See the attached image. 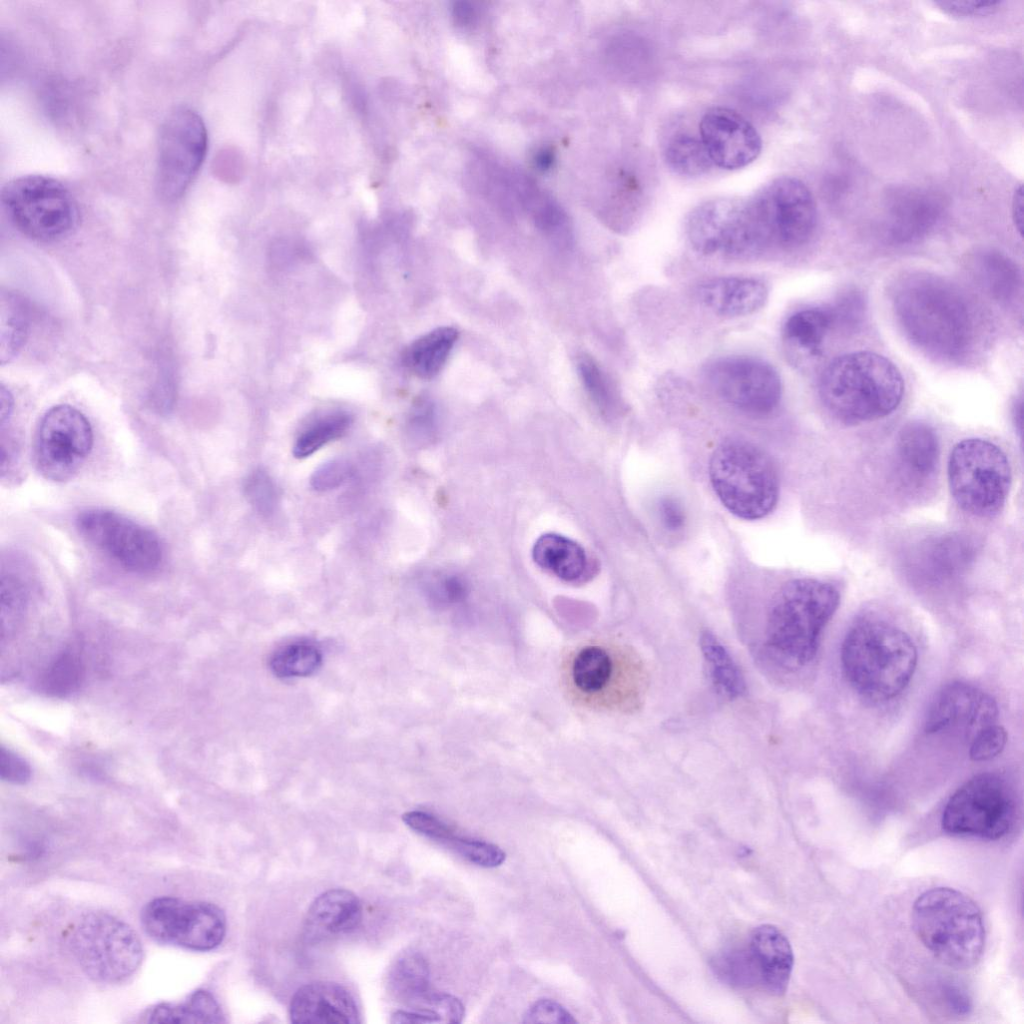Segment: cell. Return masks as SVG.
Segmentation results:
<instances>
[{
	"label": "cell",
	"instance_id": "obj_60",
	"mask_svg": "<svg viewBox=\"0 0 1024 1024\" xmlns=\"http://www.w3.org/2000/svg\"><path fill=\"white\" fill-rule=\"evenodd\" d=\"M553 162V156L549 151L543 150L536 157V163L539 168L545 170L548 169Z\"/></svg>",
	"mask_w": 1024,
	"mask_h": 1024
},
{
	"label": "cell",
	"instance_id": "obj_31",
	"mask_svg": "<svg viewBox=\"0 0 1024 1024\" xmlns=\"http://www.w3.org/2000/svg\"><path fill=\"white\" fill-rule=\"evenodd\" d=\"M833 327L829 309H803L792 314L784 324L783 337L790 348L805 356L815 357Z\"/></svg>",
	"mask_w": 1024,
	"mask_h": 1024
},
{
	"label": "cell",
	"instance_id": "obj_38",
	"mask_svg": "<svg viewBox=\"0 0 1024 1024\" xmlns=\"http://www.w3.org/2000/svg\"><path fill=\"white\" fill-rule=\"evenodd\" d=\"M29 331L28 309L13 295L1 301V362L10 361L25 345Z\"/></svg>",
	"mask_w": 1024,
	"mask_h": 1024
},
{
	"label": "cell",
	"instance_id": "obj_3",
	"mask_svg": "<svg viewBox=\"0 0 1024 1024\" xmlns=\"http://www.w3.org/2000/svg\"><path fill=\"white\" fill-rule=\"evenodd\" d=\"M818 392L833 417L859 424L895 411L903 398L904 382L897 366L886 357L857 351L838 356L826 366Z\"/></svg>",
	"mask_w": 1024,
	"mask_h": 1024
},
{
	"label": "cell",
	"instance_id": "obj_21",
	"mask_svg": "<svg viewBox=\"0 0 1024 1024\" xmlns=\"http://www.w3.org/2000/svg\"><path fill=\"white\" fill-rule=\"evenodd\" d=\"M945 205L935 192L903 187L886 200L883 230L888 241L909 244L924 238L942 218Z\"/></svg>",
	"mask_w": 1024,
	"mask_h": 1024
},
{
	"label": "cell",
	"instance_id": "obj_52",
	"mask_svg": "<svg viewBox=\"0 0 1024 1024\" xmlns=\"http://www.w3.org/2000/svg\"><path fill=\"white\" fill-rule=\"evenodd\" d=\"M423 1010L436 1014L440 1022L460 1023L463 1020L464 1006L456 997L432 992Z\"/></svg>",
	"mask_w": 1024,
	"mask_h": 1024
},
{
	"label": "cell",
	"instance_id": "obj_12",
	"mask_svg": "<svg viewBox=\"0 0 1024 1024\" xmlns=\"http://www.w3.org/2000/svg\"><path fill=\"white\" fill-rule=\"evenodd\" d=\"M140 921L153 940L192 951L218 947L226 933L223 911L213 903L158 897L142 909Z\"/></svg>",
	"mask_w": 1024,
	"mask_h": 1024
},
{
	"label": "cell",
	"instance_id": "obj_20",
	"mask_svg": "<svg viewBox=\"0 0 1024 1024\" xmlns=\"http://www.w3.org/2000/svg\"><path fill=\"white\" fill-rule=\"evenodd\" d=\"M700 139L713 165L736 170L760 154L762 140L755 127L738 112L726 107L708 110L699 124Z\"/></svg>",
	"mask_w": 1024,
	"mask_h": 1024
},
{
	"label": "cell",
	"instance_id": "obj_13",
	"mask_svg": "<svg viewBox=\"0 0 1024 1024\" xmlns=\"http://www.w3.org/2000/svg\"><path fill=\"white\" fill-rule=\"evenodd\" d=\"M81 536L127 571L147 574L163 559L162 543L152 530L117 512L91 508L75 520Z\"/></svg>",
	"mask_w": 1024,
	"mask_h": 1024
},
{
	"label": "cell",
	"instance_id": "obj_49",
	"mask_svg": "<svg viewBox=\"0 0 1024 1024\" xmlns=\"http://www.w3.org/2000/svg\"><path fill=\"white\" fill-rule=\"evenodd\" d=\"M436 426L433 404L427 400L419 401L414 406L408 422V433L411 440L417 443L429 441L436 431Z\"/></svg>",
	"mask_w": 1024,
	"mask_h": 1024
},
{
	"label": "cell",
	"instance_id": "obj_35",
	"mask_svg": "<svg viewBox=\"0 0 1024 1024\" xmlns=\"http://www.w3.org/2000/svg\"><path fill=\"white\" fill-rule=\"evenodd\" d=\"M320 648L309 641H295L277 649L269 667L280 678L305 677L315 673L322 664Z\"/></svg>",
	"mask_w": 1024,
	"mask_h": 1024
},
{
	"label": "cell",
	"instance_id": "obj_55",
	"mask_svg": "<svg viewBox=\"0 0 1024 1024\" xmlns=\"http://www.w3.org/2000/svg\"><path fill=\"white\" fill-rule=\"evenodd\" d=\"M940 996L946 1008L955 1015H966L972 1008L968 992L958 983L944 982L940 987Z\"/></svg>",
	"mask_w": 1024,
	"mask_h": 1024
},
{
	"label": "cell",
	"instance_id": "obj_5",
	"mask_svg": "<svg viewBox=\"0 0 1024 1024\" xmlns=\"http://www.w3.org/2000/svg\"><path fill=\"white\" fill-rule=\"evenodd\" d=\"M913 929L923 945L942 963L967 969L980 960L985 928L978 905L950 887H935L915 900Z\"/></svg>",
	"mask_w": 1024,
	"mask_h": 1024
},
{
	"label": "cell",
	"instance_id": "obj_24",
	"mask_svg": "<svg viewBox=\"0 0 1024 1024\" xmlns=\"http://www.w3.org/2000/svg\"><path fill=\"white\" fill-rule=\"evenodd\" d=\"M702 304L723 317H740L760 310L768 299V288L752 277H718L701 284L697 291Z\"/></svg>",
	"mask_w": 1024,
	"mask_h": 1024
},
{
	"label": "cell",
	"instance_id": "obj_43",
	"mask_svg": "<svg viewBox=\"0 0 1024 1024\" xmlns=\"http://www.w3.org/2000/svg\"><path fill=\"white\" fill-rule=\"evenodd\" d=\"M422 586L427 598L438 605L457 603L468 593L466 581L456 574L429 575Z\"/></svg>",
	"mask_w": 1024,
	"mask_h": 1024
},
{
	"label": "cell",
	"instance_id": "obj_54",
	"mask_svg": "<svg viewBox=\"0 0 1024 1024\" xmlns=\"http://www.w3.org/2000/svg\"><path fill=\"white\" fill-rule=\"evenodd\" d=\"M657 514L662 526L671 532L682 529L686 513L681 502L673 496H663L657 503Z\"/></svg>",
	"mask_w": 1024,
	"mask_h": 1024
},
{
	"label": "cell",
	"instance_id": "obj_4",
	"mask_svg": "<svg viewBox=\"0 0 1024 1024\" xmlns=\"http://www.w3.org/2000/svg\"><path fill=\"white\" fill-rule=\"evenodd\" d=\"M917 659L910 636L879 619L854 624L841 647V665L847 681L872 701H887L901 694L913 677Z\"/></svg>",
	"mask_w": 1024,
	"mask_h": 1024
},
{
	"label": "cell",
	"instance_id": "obj_11",
	"mask_svg": "<svg viewBox=\"0 0 1024 1024\" xmlns=\"http://www.w3.org/2000/svg\"><path fill=\"white\" fill-rule=\"evenodd\" d=\"M1016 819L1014 794L997 774L982 773L960 786L947 801L941 825L954 836L998 840Z\"/></svg>",
	"mask_w": 1024,
	"mask_h": 1024
},
{
	"label": "cell",
	"instance_id": "obj_32",
	"mask_svg": "<svg viewBox=\"0 0 1024 1024\" xmlns=\"http://www.w3.org/2000/svg\"><path fill=\"white\" fill-rule=\"evenodd\" d=\"M389 984L397 997L421 1010L432 994L427 961L418 952H404L391 967Z\"/></svg>",
	"mask_w": 1024,
	"mask_h": 1024
},
{
	"label": "cell",
	"instance_id": "obj_16",
	"mask_svg": "<svg viewBox=\"0 0 1024 1024\" xmlns=\"http://www.w3.org/2000/svg\"><path fill=\"white\" fill-rule=\"evenodd\" d=\"M92 447L93 431L85 415L67 404L53 406L36 432V468L47 480L66 482L78 473Z\"/></svg>",
	"mask_w": 1024,
	"mask_h": 1024
},
{
	"label": "cell",
	"instance_id": "obj_8",
	"mask_svg": "<svg viewBox=\"0 0 1024 1024\" xmlns=\"http://www.w3.org/2000/svg\"><path fill=\"white\" fill-rule=\"evenodd\" d=\"M947 477L950 493L963 511L990 518L1006 503L1012 470L998 445L982 438H967L951 450Z\"/></svg>",
	"mask_w": 1024,
	"mask_h": 1024
},
{
	"label": "cell",
	"instance_id": "obj_36",
	"mask_svg": "<svg viewBox=\"0 0 1024 1024\" xmlns=\"http://www.w3.org/2000/svg\"><path fill=\"white\" fill-rule=\"evenodd\" d=\"M84 675L85 667L80 654L73 649H65L48 665L40 683L46 694L61 698L76 692Z\"/></svg>",
	"mask_w": 1024,
	"mask_h": 1024
},
{
	"label": "cell",
	"instance_id": "obj_53",
	"mask_svg": "<svg viewBox=\"0 0 1024 1024\" xmlns=\"http://www.w3.org/2000/svg\"><path fill=\"white\" fill-rule=\"evenodd\" d=\"M0 777L10 783L24 784L31 777V768L21 756L1 746Z\"/></svg>",
	"mask_w": 1024,
	"mask_h": 1024
},
{
	"label": "cell",
	"instance_id": "obj_40",
	"mask_svg": "<svg viewBox=\"0 0 1024 1024\" xmlns=\"http://www.w3.org/2000/svg\"><path fill=\"white\" fill-rule=\"evenodd\" d=\"M577 366L585 390L601 413L606 416L616 414L620 405L618 396L597 362L588 355H582Z\"/></svg>",
	"mask_w": 1024,
	"mask_h": 1024
},
{
	"label": "cell",
	"instance_id": "obj_22",
	"mask_svg": "<svg viewBox=\"0 0 1024 1024\" xmlns=\"http://www.w3.org/2000/svg\"><path fill=\"white\" fill-rule=\"evenodd\" d=\"M974 542L967 535L947 533L929 537L919 543L908 558L913 578L928 583H941L962 575L973 563Z\"/></svg>",
	"mask_w": 1024,
	"mask_h": 1024
},
{
	"label": "cell",
	"instance_id": "obj_27",
	"mask_svg": "<svg viewBox=\"0 0 1024 1024\" xmlns=\"http://www.w3.org/2000/svg\"><path fill=\"white\" fill-rule=\"evenodd\" d=\"M939 457V440L931 426L914 421L901 428L896 440V461L910 483L930 479L937 470Z\"/></svg>",
	"mask_w": 1024,
	"mask_h": 1024
},
{
	"label": "cell",
	"instance_id": "obj_10",
	"mask_svg": "<svg viewBox=\"0 0 1024 1024\" xmlns=\"http://www.w3.org/2000/svg\"><path fill=\"white\" fill-rule=\"evenodd\" d=\"M1 197L17 229L37 241L61 240L78 225L76 199L53 177L30 174L14 178L4 185Z\"/></svg>",
	"mask_w": 1024,
	"mask_h": 1024
},
{
	"label": "cell",
	"instance_id": "obj_46",
	"mask_svg": "<svg viewBox=\"0 0 1024 1024\" xmlns=\"http://www.w3.org/2000/svg\"><path fill=\"white\" fill-rule=\"evenodd\" d=\"M1007 742L1006 730L996 723L980 730L972 739L969 756L973 761H987L999 755Z\"/></svg>",
	"mask_w": 1024,
	"mask_h": 1024
},
{
	"label": "cell",
	"instance_id": "obj_19",
	"mask_svg": "<svg viewBox=\"0 0 1024 1024\" xmlns=\"http://www.w3.org/2000/svg\"><path fill=\"white\" fill-rule=\"evenodd\" d=\"M997 715V704L989 694L971 684L953 682L943 687L931 703L925 731H953L972 739L994 724Z\"/></svg>",
	"mask_w": 1024,
	"mask_h": 1024
},
{
	"label": "cell",
	"instance_id": "obj_7",
	"mask_svg": "<svg viewBox=\"0 0 1024 1024\" xmlns=\"http://www.w3.org/2000/svg\"><path fill=\"white\" fill-rule=\"evenodd\" d=\"M709 477L723 506L738 518L761 519L777 505V467L766 451L750 441L721 442L710 458Z\"/></svg>",
	"mask_w": 1024,
	"mask_h": 1024
},
{
	"label": "cell",
	"instance_id": "obj_41",
	"mask_svg": "<svg viewBox=\"0 0 1024 1024\" xmlns=\"http://www.w3.org/2000/svg\"><path fill=\"white\" fill-rule=\"evenodd\" d=\"M714 968L732 985L747 987L759 983L748 948L724 952L715 960Z\"/></svg>",
	"mask_w": 1024,
	"mask_h": 1024
},
{
	"label": "cell",
	"instance_id": "obj_44",
	"mask_svg": "<svg viewBox=\"0 0 1024 1024\" xmlns=\"http://www.w3.org/2000/svg\"><path fill=\"white\" fill-rule=\"evenodd\" d=\"M448 846L469 862L481 867H497L506 859V854L501 848L480 840L456 836Z\"/></svg>",
	"mask_w": 1024,
	"mask_h": 1024
},
{
	"label": "cell",
	"instance_id": "obj_28",
	"mask_svg": "<svg viewBox=\"0 0 1024 1024\" xmlns=\"http://www.w3.org/2000/svg\"><path fill=\"white\" fill-rule=\"evenodd\" d=\"M969 268L979 286L994 300L1008 305L1017 299L1022 286L1021 272L1005 254L982 249L971 256Z\"/></svg>",
	"mask_w": 1024,
	"mask_h": 1024
},
{
	"label": "cell",
	"instance_id": "obj_33",
	"mask_svg": "<svg viewBox=\"0 0 1024 1024\" xmlns=\"http://www.w3.org/2000/svg\"><path fill=\"white\" fill-rule=\"evenodd\" d=\"M149 1023H223L224 1014L214 996L197 990L178 1004L163 1003L147 1013Z\"/></svg>",
	"mask_w": 1024,
	"mask_h": 1024
},
{
	"label": "cell",
	"instance_id": "obj_17",
	"mask_svg": "<svg viewBox=\"0 0 1024 1024\" xmlns=\"http://www.w3.org/2000/svg\"><path fill=\"white\" fill-rule=\"evenodd\" d=\"M771 244L797 247L809 240L817 223L812 192L800 179L778 177L749 200Z\"/></svg>",
	"mask_w": 1024,
	"mask_h": 1024
},
{
	"label": "cell",
	"instance_id": "obj_48",
	"mask_svg": "<svg viewBox=\"0 0 1024 1024\" xmlns=\"http://www.w3.org/2000/svg\"><path fill=\"white\" fill-rule=\"evenodd\" d=\"M402 819L415 832L447 845L457 836L448 825L427 812L409 811Z\"/></svg>",
	"mask_w": 1024,
	"mask_h": 1024
},
{
	"label": "cell",
	"instance_id": "obj_45",
	"mask_svg": "<svg viewBox=\"0 0 1024 1024\" xmlns=\"http://www.w3.org/2000/svg\"><path fill=\"white\" fill-rule=\"evenodd\" d=\"M353 474V466L344 458H334L321 464L310 477V486L318 492H327L342 486Z\"/></svg>",
	"mask_w": 1024,
	"mask_h": 1024
},
{
	"label": "cell",
	"instance_id": "obj_6",
	"mask_svg": "<svg viewBox=\"0 0 1024 1024\" xmlns=\"http://www.w3.org/2000/svg\"><path fill=\"white\" fill-rule=\"evenodd\" d=\"M567 677L577 699L619 712L639 708L648 684L644 664L633 650L603 642L581 647L571 658Z\"/></svg>",
	"mask_w": 1024,
	"mask_h": 1024
},
{
	"label": "cell",
	"instance_id": "obj_25",
	"mask_svg": "<svg viewBox=\"0 0 1024 1024\" xmlns=\"http://www.w3.org/2000/svg\"><path fill=\"white\" fill-rule=\"evenodd\" d=\"M362 918L359 898L346 889H330L311 903L304 930L311 941L342 935L353 931Z\"/></svg>",
	"mask_w": 1024,
	"mask_h": 1024
},
{
	"label": "cell",
	"instance_id": "obj_57",
	"mask_svg": "<svg viewBox=\"0 0 1024 1024\" xmlns=\"http://www.w3.org/2000/svg\"><path fill=\"white\" fill-rule=\"evenodd\" d=\"M1012 218L1015 227L1021 234L1023 227V190L1021 185L1014 191L1012 200Z\"/></svg>",
	"mask_w": 1024,
	"mask_h": 1024
},
{
	"label": "cell",
	"instance_id": "obj_2",
	"mask_svg": "<svg viewBox=\"0 0 1024 1024\" xmlns=\"http://www.w3.org/2000/svg\"><path fill=\"white\" fill-rule=\"evenodd\" d=\"M840 602L831 583L798 578L786 582L767 611L761 653L767 664L782 671L806 667L816 656L820 635Z\"/></svg>",
	"mask_w": 1024,
	"mask_h": 1024
},
{
	"label": "cell",
	"instance_id": "obj_34",
	"mask_svg": "<svg viewBox=\"0 0 1024 1024\" xmlns=\"http://www.w3.org/2000/svg\"><path fill=\"white\" fill-rule=\"evenodd\" d=\"M700 647L716 691L728 699L741 696L746 690L745 681L726 648L708 630L701 633Z\"/></svg>",
	"mask_w": 1024,
	"mask_h": 1024
},
{
	"label": "cell",
	"instance_id": "obj_26",
	"mask_svg": "<svg viewBox=\"0 0 1024 1024\" xmlns=\"http://www.w3.org/2000/svg\"><path fill=\"white\" fill-rule=\"evenodd\" d=\"M747 948L759 983L772 993H784L793 967V952L787 938L777 928L762 925L751 934Z\"/></svg>",
	"mask_w": 1024,
	"mask_h": 1024
},
{
	"label": "cell",
	"instance_id": "obj_58",
	"mask_svg": "<svg viewBox=\"0 0 1024 1024\" xmlns=\"http://www.w3.org/2000/svg\"><path fill=\"white\" fill-rule=\"evenodd\" d=\"M13 410V400L9 391L1 388V426L9 420Z\"/></svg>",
	"mask_w": 1024,
	"mask_h": 1024
},
{
	"label": "cell",
	"instance_id": "obj_56",
	"mask_svg": "<svg viewBox=\"0 0 1024 1024\" xmlns=\"http://www.w3.org/2000/svg\"><path fill=\"white\" fill-rule=\"evenodd\" d=\"M392 1023H439L440 1020L434 1013L422 1010L396 1011L391 1016Z\"/></svg>",
	"mask_w": 1024,
	"mask_h": 1024
},
{
	"label": "cell",
	"instance_id": "obj_29",
	"mask_svg": "<svg viewBox=\"0 0 1024 1024\" xmlns=\"http://www.w3.org/2000/svg\"><path fill=\"white\" fill-rule=\"evenodd\" d=\"M532 556L538 566L568 582L581 579L588 567L585 550L575 541L555 533L541 535L533 546Z\"/></svg>",
	"mask_w": 1024,
	"mask_h": 1024
},
{
	"label": "cell",
	"instance_id": "obj_39",
	"mask_svg": "<svg viewBox=\"0 0 1024 1024\" xmlns=\"http://www.w3.org/2000/svg\"><path fill=\"white\" fill-rule=\"evenodd\" d=\"M665 160L676 173L700 176L713 165L700 138L690 134H677L666 146Z\"/></svg>",
	"mask_w": 1024,
	"mask_h": 1024
},
{
	"label": "cell",
	"instance_id": "obj_51",
	"mask_svg": "<svg viewBox=\"0 0 1024 1024\" xmlns=\"http://www.w3.org/2000/svg\"><path fill=\"white\" fill-rule=\"evenodd\" d=\"M943 12L954 17L967 18L993 14L999 9V0H956L936 1L934 3Z\"/></svg>",
	"mask_w": 1024,
	"mask_h": 1024
},
{
	"label": "cell",
	"instance_id": "obj_15",
	"mask_svg": "<svg viewBox=\"0 0 1024 1024\" xmlns=\"http://www.w3.org/2000/svg\"><path fill=\"white\" fill-rule=\"evenodd\" d=\"M207 131L202 118L180 107L165 119L159 137L156 186L161 198H180L197 175L207 151Z\"/></svg>",
	"mask_w": 1024,
	"mask_h": 1024
},
{
	"label": "cell",
	"instance_id": "obj_23",
	"mask_svg": "<svg viewBox=\"0 0 1024 1024\" xmlns=\"http://www.w3.org/2000/svg\"><path fill=\"white\" fill-rule=\"evenodd\" d=\"M291 1022L297 1024H355L360 1014L353 996L340 984L316 981L300 987L291 999Z\"/></svg>",
	"mask_w": 1024,
	"mask_h": 1024
},
{
	"label": "cell",
	"instance_id": "obj_59",
	"mask_svg": "<svg viewBox=\"0 0 1024 1024\" xmlns=\"http://www.w3.org/2000/svg\"><path fill=\"white\" fill-rule=\"evenodd\" d=\"M454 16L461 25H466L474 17V12L467 3H459L454 8Z\"/></svg>",
	"mask_w": 1024,
	"mask_h": 1024
},
{
	"label": "cell",
	"instance_id": "obj_42",
	"mask_svg": "<svg viewBox=\"0 0 1024 1024\" xmlns=\"http://www.w3.org/2000/svg\"><path fill=\"white\" fill-rule=\"evenodd\" d=\"M243 488L247 501L260 515L269 517L274 514L278 505V491L265 470H253L245 478Z\"/></svg>",
	"mask_w": 1024,
	"mask_h": 1024
},
{
	"label": "cell",
	"instance_id": "obj_61",
	"mask_svg": "<svg viewBox=\"0 0 1024 1024\" xmlns=\"http://www.w3.org/2000/svg\"><path fill=\"white\" fill-rule=\"evenodd\" d=\"M1022 411H1023L1022 399L1020 398L1018 401H1016V403L1014 405V410H1013L1014 422H1015L1016 428H1018V431H1019L1020 434H1021V431H1022V414H1023Z\"/></svg>",
	"mask_w": 1024,
	"mask_h": 1024
},
{
	"label": "cell",
	"instance_id": "obj_14",
	"mask_svg": "<svg viewBox=\"0 0 1024 1024\" xmlns=\"http://www.w3.org/2000/svg\"><path fill=\"white\" fill-rule=\"evenodd\" d=\"M686 233L693 249L702 255L721 253L749 259L762 253L747 201L717 198L703 202L690 213Z\"/></svg>",
	"mask_w": 1024,
	"mask_h": 1024
},
{
	"label": "cell",
	"instance_id": "obj_30",
	"mask_svg": "<svg viewBox=\"0 0 1024 1024\" xmlns=\"http://www.w3.org/2000/svg\"><path fill=\"white\" fill-rule=\"evenodd\" d=\"M457 338L458 331L453 327L436 328L408 347L405 364L419 378L431 379L442 370Z\"/></svg>",
	"mask_w": 1024,
	"mask_h": 1024
},
{
	"label": "cell",
	"instance_id": "obj_9",
	"mask_svg": "<svg viewBox=\"0 0 1024 1024\" xmlns=\"http://www.w3.org/2000/svg\"><path fill=\"white\" fill-rule=\"evenodd\" d=\"M72 954L91 979L121 983L140 967L144 950L137 933L124 921L105 912L84 914L70 936Z\"/></svg>",
	"mask_w": 1024,
	"mask_h": 1024
},
{
	"label": "cell",
	"instance_id": "obj_50",
	"mask_svg": "<svg viewBox=\"0 0 1024 1024\" xmlns=\"http://www.w3.org/2000/svg\"><path fill=\"white\" fill-rule=\"evenodd\" d=\"M577 1020L562 1005L549 999L535 1002L524 1014L523 1023L572 1024Z\"/></svg>",
	"mask_w": 1024,
	"mask_h": 1024
},
{
	"label": "cell",
	"instance_id": "obj_1",
	"mask_svg": "<svg viewBox=\"0 0 1024 1024\" xmlns=\"http://www.w3.org/2000/svg\"><path fill=\"white\" fill-rule=\"evenodd\" d=\"M892 309L911 344L940 362H965L985 338L984 314L975 298L935 274L913 273L901 278L892 292Z\"/></svg>",
	"mask_w": 1024,
	"mask_h": 1024
},
{
	"label": "cell",
	"instance_id": "obj_18",
	"mask_svg": "<svg viewBox=\"0 0 1024 1024\" xmlns=\"http://www.w3.org/2000/svg\"><path fill=\"white\" fill-rule=\"evenodd\" d=\"M705 375L708 384L725 402L751 415L772 412L782 396L777 370L758 358H719L707 366Z\"/></svg>",
	"mask_w": 1024,
	"mask_h": 1024
},
{
	"label": "cell",
	"instance_id": "obj_37",
	"mask_svg": "<svg viewBox=\"0 0 1024 1024\" xmlns=\"http://www.w3.org/2000/svg\"><path fill=\"white\" fill-rule=\"evenodd\" d=\"M350 414L342 411L327 414L305 428L293 446V455L306 458L327 443L342 437L352 425Z\"/></svg>",
	"mask_w": 1024,
	"mask_h": 1024
},
{
	"label": "cell",
	"instance_id": "obj_47",
	"mask_svg": "<svg viewBox=\"0 0 1024 1024\" xmlns=\"http://www.w3.org/2000/svg\"><path fill=\"white\" fill-rule=\"evenodd\" d=\"M829 311L832 316L833 326L853 329L864 317V299L857 290L845 291Z\"/></svg>",
	"mask_w": 1024,
	"mask_h": 1024
}]
</instances>
